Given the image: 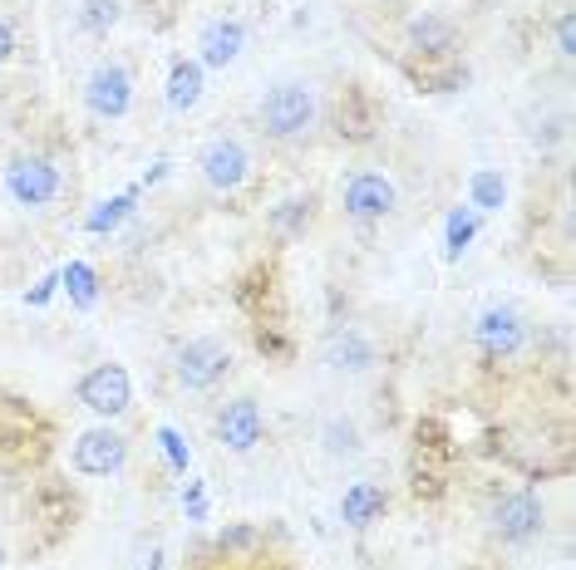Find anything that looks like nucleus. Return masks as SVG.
I'll list each match as a JSON object with an SVG mask.
<instances>
[{
    "mask_svg": "<svg viewBox=\"0 0 576 570\" xmlns=\"http://www.w3.org/2000/svg\"><path fill=\"white\" fill-rule=\"evenodd\" d=\"M316 114H320V104H316V88H310L306 79H281L277 88H267V98H261V108H257L261 133L277 138V143H291V138L310 133Z\"/></svg>",
    "mask_w": 576,
    "mask_h": 570,
    "instance_id": "obj_1",
    "label": "nucleus"
},
{
    "mask_svg": "<svg viewBox=\"0 0 576 570\" xmlns=\"http://www.w3.org/2000/svg\"><path fill=\"white\" fill-rule=\"evenodd\" d=\"M198 167H202V182H208L212 192H237L251 177V153L242 138L222 133V138H208V143H202Z\"/></svg>",
    "mask_w": 576,
    "mask_h": 570,
    "instance_id": "obj_2",
    "label": "nucleus"
},
{
    "mask_svg": "<svg viewBox=\"0 0 576 570\" xmlns=\"http://www.w3.org/2000/svg\"><path fill=\"white\" fill-rule=\"evenodd\" d=\"M227 369H232V349L222 340H188L178 349V364H173V373H178V383L183 389H192V393H208V389H218L222 379H227Z\"/></svg>",
    "mask_w": 576,
    "mask_h": 570,
    "instance_id": "obj_3",
    "label": "nucleus"
},
{
    "mask_svg": "<svg viewBox=\"0 0 576 570\" xmlns=\"http://www.w3.org/2000/svg\"><path fill=\"white\" fill-rule=\"evenodd\" d=\"M5 192H11L21 206H50L55 197L64 192V177L50 157L31 153V157H15V163L5 167Z\"/></svg>",
    "mask_w": 576,
    "mask_h": 570,
    "instance_id": "obj_4",
    "label": "nucleus"
},
{
    "mask_svg": "<svg viewBox=\"0 0 576 570\" xmlns=\"http://www.w3.org/2000/svg\"><path fill=\"white\" fill-rule=\"evenodd\" d=\"M473 340L487 359H513V354L527 344V324L513 305H487L473 324Z\"/></svg>",
    "mask_w": 576,
    "mask_h": 570,
    "instance_id": "obj_5",
    "label": "nucleus"
},
{
    "mask_svg": "<svg viewBox=\"0 0 576 570\" xmlns=\"http://www.w3.org/2000/svg\"><path fill=\"white\" fill-rule=\"evenodd\" d=\"M80 399H84V408H94L99 418H119V413L133 403L124 364H99V369H90L80 379Z\"/></svg>",
    "mask_w": 576,
    "mask_h": 570,
    "instance_id": "obj_6",
    "label": "nucleus"
},
{
    "mask_svg": "<svg viewBox=\"0 0 576 570\" xmlns=\"http://www.w3.org/2000/svg\"><path fill=\"white\" fill-rule=\"evenodd\" d=\"M84 104L94 118H124L133 104V74L124 64H99L84 84Z\"/></svg>",
    "mask_w": 576,
    "mask_h": 570,
    "instance_id": "obj_7",
    "label": "nucleus"
},
{
    "mask_svg": "<svg viewBox=\"0 0 576 570\" xmlns=\"http://www.w3.org/2000/svg\"><path fill=\"white\" fill-rule=\"evenodd\" d=\"M124 458H129V438L114 428H90L74 442V467L84 477H109V472L124 467Z\"/></svg>",
    "mask_w": 576,
    "mask_h": 570,
    "instance_id": "obj_8",
    "label": "nucleus"
},
{
    "mask_svg": "<svg viewBox=\"0 0 576 570\" xmlns=\"http://www.w3.org/2000/svg\"><path fill=\"white\" fill-rule=\"evenodd\" d=\"M261 428H267V418H261L257 399H232V403H222L218 423H212V432H218V442L227 452H251L261 442Z\"/></svg>",
    "mask_w": 576,
    "mask_h": 570,
    "instance_id": "obj_9",
    "label": "nucleus"
},
{
    "mask_svg": "<svg viewBox=\"0 0 576 570\" xmlns=\"http://www.w3.org/2000/svg\"><path fill=\"white\" fill-rule=\"evenodd\" d=\"M395 212V182L385 173H355L345 182V216L355 222H379Z\"/></svg>",
    "mask_w": 576,
    "mask_h": 570,
    "instance_id": "obj_10",
    "label": "nucleus"
},
{
    "mask_svg": "<svg viewBox=\"0 0 576 570\" xmlns=\"http://www.w3.org/2000/svg\"><path fill=\"white\" fill-rule=\"evenodd\" d=\"M546 511L532 491H513V497H497L493 501V531L503 541H532L542 531Z\"/></svg>",
    "mask_w": 576,
    "mask_h": 570,
    "instance_id": "obj_11",
    "label": "nucleus"
},
{
    "mask_svg": "<svg viewBox=\"0 0 576 570\" xmlns=\"http://www.w3.org/2000/svg\"><path fill=\"white\" fill-rule=\"evenodd\" d=\"M375 359H379L375 340L360 330H336L326 340V364L336 373H365V369H375Z\"/></svg>",
    "mask_w": 576,
    "mask_h": 570,
    "instance_id": "obj_12",
    "label": "nucleus"
},
{
    "mask_svg": "<svg viewBox=\"0 0 576 570\" xmlns=\"http://www.w3.org/2000/svg\"><path fill=\"white\" fill-rule=\"evenodd\" d=\"M198 49H202V64L227 69L232 59L247 49V25H242V20H212V25L202 29Z\"/></svg>",
    "mask_w": 576,
    "mask_h": 570,
    "instance_id": "obj_13",
    "label": "nucleus"
},
{
    "mask_svg": "<svg viewBox=\"0 0 576 570\" xmlns=\"http://www.w3.org/2000/svg\"><path fill=\"white\" fill-rule=\"evenodd\" d=\"M409 45L419 55H448L454 49V25L444 15H434V10H424V15L409 20Z\"/></svg>",
    "mask_w": 576,
    "mask_h": 570,
    "instance_id": "obj_14",
    "label": "nucleus"
},
{
    "mask_svg": "<svg viewBox=\"0 0 576 570\" xmlns=\"http://www.w3.org/2000/svg\"><path fill=\"white\" fill-rule=\"evenodd\" d=\"M379 511H385V487H375V482H355V487H345V497H340L345 526H369Z\"/></svg>",
    "mask_w": 576,
    "mask_h": 570,
    "instance_id": "obj_15",
    "label": "nucleus"
},
{
    "mask_svg": "<svg viewBox=\"0 0 576 570\" xmlns=\"http://www.w3.org/2000/svg\"><path fill=\"white\" fill-rule=\"evenodd\" d=\"M198 98H202V64L198 59H178L168 74V108L173 114H188Z\"/></svg>",
    "mask_w": 576,
    "mask_h": 570,
    "instance_id": "obj_16",
    "label": "nucleus"
},
{
    "mask_svg": "<svg viewBox=\"0 0 576 570\" xmlns=\"http://www.w3.org/2000/svg\"><path fill=\"white\" fill-rule=\"evenodd\" d=\"M478 236V212L473 206H454L448 212V226H444V246H448V261H458V256L468 251V241Z\"/></svg>",
    "mask_w": 576,
    "mask_h": 570,
    "instance_id": "obj_17",
    "label": "nucleus"
},
{
    "mask_svg": "<svg viewBox=\"0 0 576 570\" xmlns=\"http://www.w3.org/2000/svg\"><path fill=\"white\" fill-rule=\"evenodd\" d=\"M320 442H326L330 458H355V452H360V428L350 418H326Z\"/></svg>",
    "mask_w": 576,
    "mask_h": 570,
    "instance_id": "obj_18",
    "label": "nucleus"
},
{
    "mask_svg": "<svg viewBox=\"0 0 576 570\" xmlns=\"http://www.w3.org/2000/svg\"><path fill=\"white\" fill-rule=\"evenodd\" d=\"M468 192H473V212H497V206L507 202V182L497 173H473V182H468Z\"/></svg>",
    "mask_w": 576,
    "mask_h": 570,
    "instance_id": "obj_19",
    "label": "nucleus"
},
{
    "mask_svg": "<svg viewBox=\"0 0 576 570\" xmlns=\"http://www.w3.org/2000/svg\"><path fill=\"white\" fill-rule=\"evenodd\" d=\"M60 281L70 285V300L80 305V310H90V305L99 300V275H94V271H90V265H84V261H74L70 271L60 275Z\"/></svg>",
    "mask_w": 576,
    "mask_h": 570,
    "instance_id": "obj_20",
    "label": "nucleus"
},
{
    "mask_svg": "<svg viewBox=\"0 0 576 570\" xmlns=\"http://www.w3.org/2000/svg\"><path fill=\"white\" fill-rule=\"evenodd\" d=\"M133 212V192H124V197H114V202H104L99 206V212H94L90 216V231L94 236H104V231H114V226H119L124 222V216H129Z\"/></svg>",
    "mask_w": 576,
    "mask_h": 570,
    "instance_id": "obj_21",
    "label": "nucleus"
},
{
    "mask_svg": "<svg viewBox=\"0 0 576 570\" xmlns=\"http://www.w3.org/2000/svg\"><path fill=\"white\" fill-rule=\"evenodd\" d=\"M119 20V0H84L80 10V25L90 29V35H104V29Z\"/></svg>",
    "mask_w": 576,
    "mask_h": 570,
    "instance_id": "obj_22",
    "label": "nucleus"
},
{
    "mask_svg": "<svg viewBox=\"0 0 576 570\" xmlns=\"http://www.w3.org/2000/svg\"><path fill=\"white\" fill-rule=\"evenodd\" d=\"M306 216H310V197H286V202L271 212V226H277V231H296Z\"/></svg>",
    "mask_w": 576,
    "mask_h": 570,
    "instance_id": "obj_23",
    "label": "nucleus"
},
{
    "mask_svg": "<svg viewBox=\"0 0 576 570\" xmlns=\"http://www.w3.org/2000/svg\"><path fill=\"white\" fill-rule=\"evenodd\" d=\"M158 442H163V452H168V462H173V467H188V448H183V438H178V432H173V428H163L158 432Z\"/></svg>",
    "mask_w": 576,
    "mask_h": 570,
    "instance_id": "obj_24",
    "label": "nucleus"
},
{
    "mask_svg": "<svg viewBox=\"0 0 576 570\" xmlns=\"http://www.w3.org/2000/svg\"><path fill=\"white\" fill-rule=\"evenodd\" d=\"M556 39H562V55H576V25H572V10L556 15Z\"/></svg>",
    "mask_w": 576,
    "mask_h": 570,
    "instance_id": "obj_25",
    "label": "nucleus"
},
{
    "mask_svg": "<svg viewBox=\"0 0 576 570\" xmlns=\"http://www.w3.org/2000/svg\"><path fill=\"white\" fill-rule=\"evenodd\" d=\"M11 55H15V35H11V25L0 20V64H5Z\"/></svg>",
    "mask_w": 576,
    "mask_h": 570,
    "instance_id": "obj_26",
    "label": "nucleus"
},
{
    "mask_svg": "<svg viewBox=\"0 0 576 570\" xmlns=\"http://www.w3.org/2000/svg\"><path fill=\"white\" fill-rule=\"evenodd\" d=\"M55 285H60L55 275H50V281H40V285H35V290H31V305H45V300H50V290H55Z\"/></svg>",
    "mask_w": 576,
    "mask_h": 570,
    "instance_id": "obj_27",
    "label": "nucleus"
}]
</instances>
